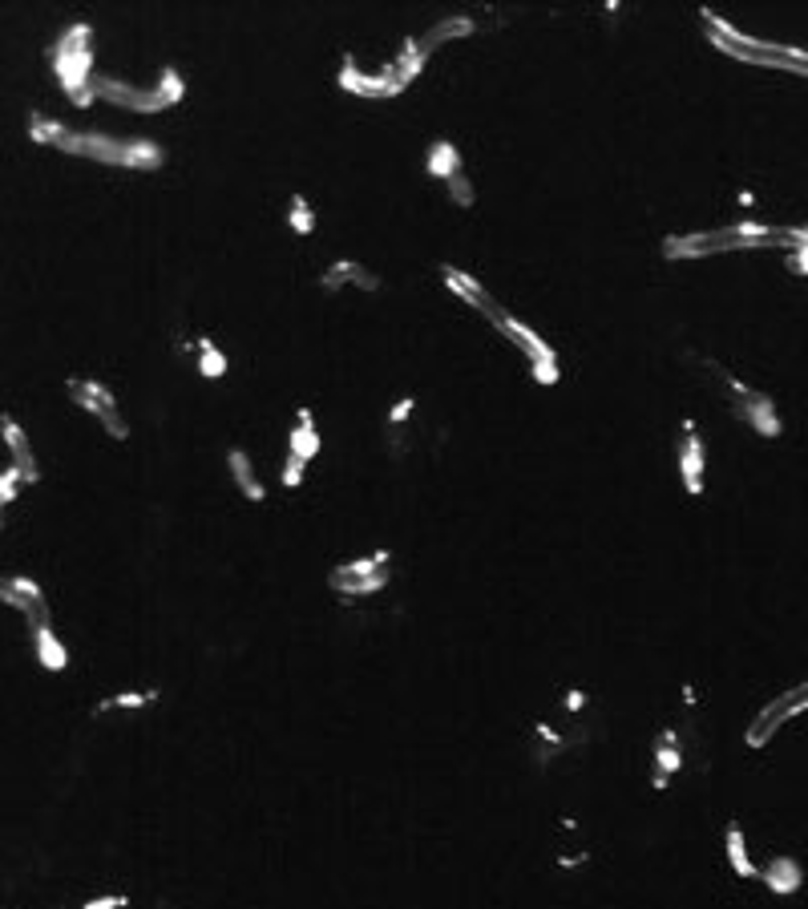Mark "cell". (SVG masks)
Instances as JSON below:
<instances>
[{
	"mask_svg": "<svg viewBox=\"0 0 808 909\" xmlns=\"http://www.w3.org/2000/svg\"><path fill=\"white\" fill-rule=\"evenodd\" d=\"M29 138L37 146H53L61 154L97 162V166H122V170H158L166 166V150L154 138H114L101 130H73L57 118L29 114Z\"/></svg>",
	"mask_w": 808,
	"mask_h": 909,
	"instance_id": "6da1fadb",
	"label": "cell"
},
{
	"mask_svg": "<svg viewBox=\"0 0 808 909\" xmlns=\"http://www.w3.org/2000/svg\"><path fill=\"white\" fill-rule=\"evenodd\" d=\"M800 243V227H768L760 219L728 223L716 231H683L663 239V259H707V255H724V251H792Z\"/></svg>",
	"mask_w": 808,
	"mask_h": 909,
	"instance_id": "7a4b0ae2",
	"label": "cell"
},
{
	"mask_svg": "<svg viewBox=\"0 0 808 909\" xmlns=\"http://www.w3.org/2000/svg\"><path fill=\"white\" fill-rule=\"evenodd\" d=\"M687 364H691V372H699L703 384L716 388V396L728 404V413H732L736 421H744L752 433H760V437H768V441L784 433L780 413H776V400H772L768 392L752 388L748 380H740L732 368H724V364L712 360V356H695V352H687Z\"/></svg>",
	"mask_w": 808,
	"mask_h": 909,
	"instance_id": "3957f363",
	"label": "cell"
},
{
	"mask_svg": "<svg viewBox=\"0 0 808 909\" xmlns=\"http://www.w3.org/2000/svg\"><path fill=\"white\" fill-rule=\"evenodd\" d=\"M594 740V695L582 687H570L558 695V707L534 724V764L546 768L550 760L566 756L570 748H582Z\"/></svg>",
	"mask_w": 808,
	"mask_h": 909,
	"instance_id": "277c9868",
	"label": "cell"
},
{
	"mask_svg": "<svg viewBox=\"0 0 808 909\" xmlns=\"http://www.w3.org/2000/svg\"><path fill=\"white\" fill-rule=\"evenodd\" d=\"M49 69H53L61 93L73 101L77 110H85V106L97 101V89H93V81H97V73H93V29L85 21L69 25L49 45Z\"/></svg>",
	"mask_w": 808,
	"mask_h": 909,
	"instance_id": "5b68a950",
	"label": "cell"
},
{
	"mask_svg": "<svg viewBox=\"0 0 808 909\" xmlns=\"http://www.w3.org/2000/svg\"><path fill=\"white\" fill-rule=\"evenodd\" d=\"M97 97L110 101L118 110H130V114H166L174 110L178 101L186 97V77L174 69V65H162L154 85H138V81H126V77H101L93 81Z\"/></svg>",
	"mask_w": 808,
	"mask_h": 909,
	"instance_id": "8992f818",
	"label": "cell"
},
{
	"mask_svg": "<svg viewBox=\"0 0 808 909\" xmlns=\"http://www.w3.org/2000/svg\"><path fill=\"white\" fill-rule=\"evenodd\" d=\"M461 37H473V21L469 17H445V21H437L429 33H421V37H409L400 45V53H396V61H392V69H396V77L404 81V85H413L417 77H421V69H425V61L441 49V45H449V41H461Z\"/></svg>",
	"mask_w": 808,
	"mask_h": 909,
	"instance_id": "52a82bcc",
	"label": "cell"
},
{
	"mask_svg": "<svg viewBox=\"0 0 808 909\" xmlns=\"http://www.w3.org/2000/svg\"><path fill=\"white\" fill-rule=\"evenodd\" d=\"M489 324L530 360V376H534L538 384H558V372H562V368H558V352H554L530 324H522L510 308H497V312L489 316Z\"/></svg>",
	"mask_w": 808,
	"mask_h": 909,
	"instance_id": "ba28073f",
	"label": "cell"
},
{
	"mask_svg": "<svg viewBox=\"0 0 808 909\" xmlns=\"http://www.w3.org/2000/svg\"><path fill=\"white\" fill-rule=\"evenodd\" d=\"M65 388H69V400L77 404V409L89 413V417H93L101 429H106L114 441H126V437H130V425H126V417H122V409H118V396H114L110 384H101V380H93V376H69Z\"/></svg>",
	"mask_w": 808,
	"mask_h": 909,
	"instance_id": "9c48e42d",
	"label": "cell"
},
{
	"mask_svg": "<svg viewBox=\"0 0 808 909\" xmlns=\"http://www.w3.org/2000/svg\"><path fill=\"white\" fill-rule=\"evenodd\" d=\"M392 578V554L388 550H376V554H364V558H352V562H340L332 574H328V586L340 594V598H372L388 586Z\"/></svg>",
	"mask_w": 808,
	"mask_h": 909,
	"instance_id": "30bf717a",
	"label": "cell"
},
{
	"mask_svg": "<svg viewBox=\"0 0 808 909\" xmlns=\"http://www.w3.org/2000/svg\"><path fill=\"white\" fill-rule=\"evenodd\" d=\"M320 429H316V417L312 409H295V425L287 433V457H283V489H299L303 477H308V465L320 457Z\"/></svg>",
	"mask_w": 808,
	"mask_h": 909,
	"instance_id": "8fae6325",
	"label": "cell"
},
{
	"mask_svg": "<svg viewBox=\"0 0 808 909\" xmlns=\"http://www.w3.org/2000/svg\"><path fill=\"white\" fill-rule=\"evenodd\" d=\"M336 81H340V89H344V93H352V97H360V101H388V97H400L404 89H409V85H404V81L396 77V69H392V65H380V69H360L352 53H344V57H340V73H336Z\"/></svg>",
	"mask_w": 808,
	"mask_h": 909,
	"instance_id": "7c38bea8",
	"label": "cell"
},
{
	"mask_svg": "<svg viewBox=\"0 0 808 909\" xmlns=\"http://www.w3.org/2000/svg\"><path fill=\"white\" fill-rule=\"evenodd\" d=\"M425 174L437 178L449 198L457 202V207H473L477 194H473V182H469V170H465V154L449 142V138H437L429 146V158H425Z\"/></svg>",
	"mask_w": 808,
	"mask_h": 909,
	"instance_id": "4fadbf2b",
	"label": "cell"
},
{
	"mask_svg": "<svg viewBox=\"0 0 808 909\" xmlns=\"http://www.w3.org/2000/svg\"><path fill=\"white\" fill-rule=\"evenodd\" d=\"M687 764H691V736L683 728H663L655 736V752H651V784L667 788Z\"/></svg>",
	"mask_w": 808,
	"mask_h": 909,
	"instance_id": "5bb4252c",
	"label": "cell"
},
{
	"mask_svg": "<svg viewBox=\"0 0 808 909\" xmlns=\"http://www.w3.org/2000/svg\"><path fill=\"white\" fill-rule=\"evenodd\" d=\"M675 457H679V481H683V493L699 497V493H703V469H707V457H703V437H699L695 421H679V433H675Z\"/></svg>",
	"mask_w": 808,
	"mask_h": 909,
	"instance_id": "9a60e30c",
	"label": "cell"
},
{
	"mask_svg": "<svg viewBox=\"0 0 808 909\" xmlns=\"http://www.w3.org/2000/svg\"><path fill=\"white\" fill-rule=\"evenodd\" d=\"M0 598H5L9 606H17V615H25L29 627L53 623V615H49V598H45V590H41L37 578H25V574L5 578V586H0Z\"/></svg>",
	"mask_w": 808,
	"mask_h": 909,
	"instance_id": "2e32d148",
	"label": "cell"
},
{
	"mask_svg": "<svg viewBox=\"0 0 808 909\" xmlns=\"http://www.w3.org/2000/svg\"><path fill=\"white\" fill-rule=\"evenodd\" d=\"M441 279H445V287H449V291H453V295L465 303L469 312H477V316H485V320H489V316L501 308V303H497V295H493V291H489L481 279H473L469 271H461V267H453V263H445V267H441Z\"/></svg>",
	"mask_w": 808,
	"mask_h": 909,
	"instance_id": "e0dca14e",
	"label": "cell"
},
{
	"mask_svg": "<svg viewBox=\"0 0 808 909\" xmlns=\"http://www.w3.org/2000/svg\"><path fill=\"white\" fill-rule=\"evenodd\" d=\"M0 433H5V445H9V453H13V461H9V465H17V469H21L25 485L41 481V465H37V453H33V445H29L25 425H21L13 413H5V417H0Z\"/></svg>",
	"mask_w": 808,
	"mask_h": 909,
	"instance_id": "ac0fdd59",
	"label": "cell"
},
{
	"mask_svg": "<svg viewBox=\"0 0 808 909\" xmlns=\"http://www.w3.org/2000/svg\"><path fill=\"white\" fill-rule=\"evenodd\" d=\"M320 287L328 291V295H340L344 287H360V291H376L380 287V279L364 267V263H356V259H336V263H328L324 267V275H320Z\"/></svg>",
	"mask_w": 808,
	"mask_h": 909,
	"instance_id": "d6986e66",
	"label": "cell"
},
{
	"mask_svg": "<svg viewBox=\"0 0 808 909\" xmlns=\"http://www.w3.org/2000/svg\"><path fill=\"white\" fill-rule=\"evenodd\" d=\"M760 885H768L772 893L788 897V893H796V889L804 885V869H800V861H792L788 853H776V857H768V861L760 865Z\"/></svg>",
	"mask_w": 808,
	"mask_h": 909,
	"instance_id": "ffe728a7",
	"label": "cell"
},
{
	"mask_svg": "<svg viewBox=\"0 0 808 909\" xmlns=\"http://www.w3.org/2000/svg\"><path fill=\"white\" fill-rule=\"evenodd\" d=\"M724 849H728V869H732L736 877L760 881V865L752 861V849H748V837H744V825H740V821H728V829H724Z\"/></svg>",
	"mask_w": 808,
	"mask_h": 909,
	"instance_id": "44dd1931",
	"label": "cell"
},
{
	"mask_svg": "<svg viewBox=\"0 0 808 909\" xmlns=\"http://www.w3.org/2000/svg\"><path fill=\"white\" fill-rule=\"evenodd\" d=\"M29 635H33V647H37V659H41L45 671H65L69 667V651L57 639L53 623H37V627H29Z\"/></svg>",
	"mask_w": 808,
	"mask_h": 909,
	"instance_id": "7402d4cb",
	"label": "cell"
},
{
	"mask_svg": "<svg viewBox=\"0 0 808 909\" xmlns=\"http://www.w3.org/2000/svg\"><path fill=\"white\" fill-rule=\"evenodd\" d=\"M227 469H231V477H235V485H239V493L247 501H263L267 497V485H263V477L255 473V461L243 449H231L227 453Z\"/></svg>",
	"mask_w": 808,
	"mask_h": 909,
	"instance_id": "603a6c76",
	"label": "cell"
},
{
	"mask_svg": "<svg viewBox=\"0 0 808 909\" xmlns=\"http://www.w3.org/2000/svg\"><path fill=\"white\" fill-rule=\"evenodd\" d=\"M158 703V691H118V695H106L97 699L93 716H106V712H146V707Z\"/></svg>",
	"mask_w": 808,
	"mask_h": 909,
	"instance_id": "cb8c5ba5",
	"label": "cell"
},
{
	"mask_svg": "<svg viewBox=\"0 0 808 909\" xmlns=\"http://www.w3.org/2000/svg\"><path fill=\"white\" fill-rule=\"evenodd\" d=\"M194 348H198V376H207V380H223L227 376L231 360H227V352L211 336H198Z\"/></svg>",
	"mask_w": 808,
	"mask_h": 909,
	"instance_id": "d4e9b609",
	"label": "cell"
},
{
	"mask_svg": "<svg viewBox=\"0 0 808 909\" xmlns=\"http://www.w3.org/2000/svg\"><path fill=\"white\" fill-rule=\"evenodd\" d=\"M287 227L295 235H312L316 231V211H312V202L303 198V194H291L287 198Z\"/></svg>",
	"mask_w": 808,
	"mask_h": 909,
	"instance_id": "484cf974",
	"label": "cell"
},
{
	"mask_svg": "<svg viewBox=\"0 0 808 909\" xmlns=\"http://www.w3.org/2000/svg\"><path fill=\"white\" fill-rule=\"evenodd\" d=\"M21 485H25V477H21V469L17 465H5V477H0V505H13V497L21 493Z\"/></svg>",
	"mask_w": 808,
	"mask_h": 909,
	"instance_id": "4316f807",
	"label": "cell"
},
{
	"mask_svg": "<svg viewBox=\"0 0 808 909\" xmlns=\"http://www.w3.org/2000/svg\"><path fill=\"white\" fill-rule=\"evenodd\" d=\"M784 259H788V271H792V275H808V223H804V231H800V243H796Z\"/></svg>",
	"mask_w": 808,
	"mask_h": 909,
	"instance_id": "83f0119b",
	"label": "cell"
},
{
	"mask_svg": "<svg viewBox=\"0 0 808 909\" xmlns=\"http://www.w3.org/2000/svg\"><path fill=\"white\" fill-rule=\"evenodd\" d=\"M126 905H130V897H122V893H118V897H97V901H85L81 909H126Z\"/></svg>",
	"mask_w": 808,
	"mask_h": 909,
	"instance_id": "f1b7e54d",
	"label": "cell"
}]
</instances>
